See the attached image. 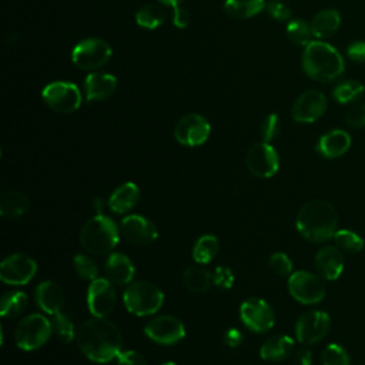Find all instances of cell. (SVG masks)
<instances>
[{"label":"cell","mask_w":365,"mask_h":365,"mask_svg":"<svg viewBox=\"0 0 365 365\" xmlns=\"http://www.w3.org/2000/svg\"><path fill=\"white\" fill-rule=\"evenodd\" d=\"M51 328H53V332L63 342H71L77 336V332H76V328H74V322H73L71 317L67 312H64V311H60V312L53 315V318H51Z\"/></svg>","instance_id":"d590c367"},{"label":"cell","mask_w":365,"mask_h":365,"mask_svg":"<svg viewBox=\"0 0 365 365\" xmlns=\"http://www.w3.org/2000/svg\"><path fill=\"white\" fill-rule=\"evenodd\" d=\"M43 101L56 113L70 114L81 106V93L78 87L67 81H53L41 91Z\"/></svg>","instance_id":"ba28073f"},{"label":"cell","mask_w":365,"mask_h":365,"mask_svg":"<svg viewBox=\"0 0 365 365\" xmlns=\"http://www.w3.org/2000/svg\"><path fill=\"white\" fill-rule=\"evenodd\" d=\"M288 291L291 297L304 304L314 305L324 299L325 297V284L318 274L309 271H295L288 278Z\"/></svg>","instance_id":"52a82bcc"},{"label":"cell","mask_w":365,"mask_h":365,"mask_svg":"<svg viewBox=\"0 0 365 365\" xmlns=\"http://www.w3.org/2000/svg\"><path fill=\"white\" fill-rule=\"evenodd\" d=\"M224 344L230 348H237L242 344V332L237 328H230L224 332Z\"/></svg>","instance_id":"bcb514c9"},{"label":"cell","mask_w":365,"mask_h":365,"mask_svg":"<svg viewBox=\"0 0 365 365\" xmlns=\"http://www.w3.org/2000/svg\"><path fill=\"white\" fill-rule=\"evenodd\" d=\"M242 324L252 332L265 334L275 324V314L271 305L262 298H248L240 307Z\"/></svg>","instance_id":"30bf717a"},{"label":"cell","mask_w":365,"mask_h":365,"mask_svg":"<svg viewBox=\"0 0 365 365\" xmlns=\"http://www.w3.org/2000/svg\"><path fill=\"white\" fill-rule=\"evenodd\" d=\"M140 200V188L137 184L127 181L118 185L108 197V208L115 214L131 211Z\"/></svg>","instance_id":"cb8c5ba5"},{"label":"cell","mask_w":365,"mask_h":365,"mask_svg":"<svg viewBox=\"0 0 365 365\" xmlns=\"http://www.w3.org/2000/svg\"><path fill=\"white\" fill-rule=\"evenodd\" d=\"M117 88V78L108 73H91L84 80V93L88 101L108 98Z\"/></svg>","instance_id":"603a6c76"},{"label":"cell","mask_w":365,"mask_h":365,"mask_svg":"<svg viewBox=\"0 0 365 365\" xmlns=\"http://www.w3.org/2000/svg\"><path fill=\"white\" fill-rule=\"evenodd\" d=\"M279 133V118L277 114H268L262 124H261V135L264 138V141L269 143L271 140H274Z\"/></svg>","instance_id":"b9f144b4"},{"label":"cell","mask_w":365,"mask_h":365,"mask_svg":"<svg viewBox=\"0 0 365 365\" xmlns=\"http://www.w3.org/2000/svg\"><path fill=\"white\" fill-rule=\"evenodd\" d=\"M312 36L318 40L331 37L341 26L339 11L335 9H325L318 11L311 20Z\"/></svg>","instance_id":"484cf974"},{"label":"cell","mask_w":365,"mask_h":365,"mask_svg":"<svg viewBox=\"0 0 365 365\" xmlns=\"http://www.w3.org/2000/svg\"><path fill=\"white\" fill-rule=\"evenodd\" d=\"M346 56L355 63H365V41L356 40L346 47Z\"/></svg>","instance_id":"f6af8a7d"},{"label":"cell","mask_w":365,"mask_h":365,"mask_svg":"<svg viewBox=\"0 0 365 365\" xmlns=\"http://www.w3.org/2000/svg\"><path fill=\"white\" fill-rule=\"evenodd\" d=\"M250 365H255V364H250Z\"/></svg>","instance_id":"816d5d0a"},{"label":"cell","mask_w":365,"mask_h":365,"mask_svg":"<svg viewBox=\"0 0 365 365\" xmlns=\"http://www.w3.org/2000/svg\"><path fill=\"white\" fill-rule=\"evenodd\" d=\"M120 228L104 214L88 218L80 230L81 247L93 255H103L115 248L120 241Z\"/></svg>","instance_id":"277c9868"},{"label":"cell","mask_w":365,"mask_h":365,"mask_svg":"<svg viewBox=\"0 0 365 365\" xmlns=\"http://www.w3.org/2000/svg\"><path fill=\"white\" fill-rule=\"evenodd\" d=\"M34 299L41 312L54 315L63 311L64 291L54 281H43L37 285L34 291Z\"/></svg>","instance_id":"44dd1931"},{"label":"cell","mask_w":365,"mask_h":365,"mask_svg":"<svg viewBox=\"0 0 365 365\" xmlns=\"http://www.w3.org/2000/svg\"><path fill=\"white\" fill-rule=\"evenodd\" d=\"M161 4H165V6H168V7H173V9H175V7H178L184 0H158Z\"/></svg>","instance_id":"681fc988"},{"label":"cell","mask_w":365,"mask_h":365,"mask_svg":"<svg viewBox=\"0 0 365 365\" xmlns=\"http://www.w3.org/2000/svg\"><path fill=\"white\" fill-rule=\"evenodd\" d=\"M322 365H349L348 352L338 344H328L321 355Z\"/></svg>","instance_id":"74e56055"},{"label":"cell","mask_w":365,"mask_h":365,"mask_svg":"<svg viewBox=\"0 0 365 365\" xmlns=\"http://www.w3.org/2000/svg\"><path fill=\"white\" fill-rule=\"evenodd\" d=\"M234 281H235V275L230 267H225V265L215 267L212 272V282L215 287L221 289H230L232 288Z\"/></svg>","instance_id":"ab89813d"},{"label":"cell","mask_w":365,"mask_h":365,"mask_svg":"<svg viewBox=\"0 0 365 365\" xmlns=\"http://www.w3.org/2000/svg\"><path fill=\"white\" fill-rule=\"evenodd\" d=\"M117 365H147L145 358L133 349L121 351L117 356Z\"/></svg>","instance_id":"ee69618b"},{"label":"cell","mask_w":365,"mask_h":365,"mask_svg":"<svg viewBox=\"0 0 365 365\" xmlns=\"http://www.w3.org/2000/svg\"><path fill=\"white\" fill-rule=\"evenodd\" d=\"M51 334V319L43 314H30L19 322L14 341L21 351H36L50 339Z\"/></svg>","instance_id":"8992f818"},{"label":"cell","mask_w":365,"mask_h":365,"mask_svg":"<svg viewBox=\"0 0 365 365\" xmlns=\"http://www.w3.org/2000/svg\"><path fill=\"white\" fill-rule=\"evenodd\" d=\"M161 365H177L175 362H164V364H161Z\"/></svg>","instance_id":"f907efd6"},{"label":"cell","mask_w":365,"mask_h":365,"mask_svg":"<svg viewBox=\"0 0 365 365\" xmlns=\"http://www.w3.org/2000/svg\"><path fill=\"white\" fill-rule=\"evenodd\" d=\"M365 91V86L356 80H345L335 86L332 91V97L341 103L348 104L356 101Z\"/></svg>","instance_id":"1f68e13d"},{"label":"cell","mask_w":365,"mask_h":365,"mask_svg":"<svg viewBox=\"0 0 365 365\" xmlns=\"http://www.w3.org/2000/svg\"><path fill=\"white\" fill-rule=\"evenodd\" d=\"M27 307V295L23 291H9L1 297L0 314L3 318H14Z\"/></svg>","instance_id":"4dcf8cb0"},{"label":"cell","mask_w":365,"mask_h":365,"mask_svg":"<svg viewBox=\"0 0 365 365\" xmlns=\"http://www.w3.org/2000/svg\"><path fill=\"white\" fill-rule=\"evenodd\" d=\"M336 225V210L325 200H311L305 202L295 218V227L299 235L314 244H321L334 238Z\"/></svg>","instance_id":"7a4b0ae2"},{"label":"cell","mask_w":365,"mask_h":365,"mask_svg":"<svg viewBox=\"0 0 365 365\" xmlns=\"http://www.w3.org/2000/svg\"><path fill=\"white\" fill-rule=\"evenodd\" d=\"M37 272V262L27 254H11L0 264V279L7 285H24Z\"/></svg>","instance_id":"5bb4252c"},{"label":"cell","mask_w":365,"mask_h":365,"mask_svg":"<svg viewBox=\"0 0 365 365\" xmlns=\"http://www.w3.org/2000/svg\"><path fill=\"white\" fill-rule=\"evenodd\" d=\"M334 241L341 251L348 254H356L362 251L365 245L364 238L351 230H336V232L334 234Z\"/></svg>","instance_id":"836d02e7"},{"label":"cell","mask_w":365,"mask_h":365,"mask_svg":"<svg viewBox=\"0 0 365 365\" xmlns=\"http://www.w3.org/2000/svg\"><path fill=\"white\" fill-rule=\"evenodd\" d=\"M294 339L288 335H275L268 338L259 348V356L264 361L279 362L294 354Z\"/></svg>","instance_id":"d4e9b609"},{"label":"cell","mask_w":365,"mask_h":365,"mask_svg":"<svg viewBox=\"0 0 365 365\" xmlns=\"http://www.w3.org/2000/svg\"><path fill=\"white\" fill-rule=\"evenodd\" d=\"M144 334L155 344L174 345L185 336V327L177 317L158 315L144 325Z\"/></svg>","instance_id":"4fadbf2b"},{"label":"cell","mask_w":365,"mask_h":365,"mask_svg":"<svg viewBox=\"0 0 365 365\" xmlns=\"http://www.w3.org/2000/svg\"><path fill=\"white\" fill-rule=\"evenodd\" d=\"M345 121L354 128H365V103L354 104L346 111Z\"/></svg>","instance_id":"60d3db41"},{"label":"cell","mask_w":365,"mask_h":365,"mask_svg":"<svg viewBox=\"0 0 365 365\" xmlns=\"http://www.w3.org/2000/svg\"><path fill=\"white\" fill-rule=\"evenodd\" d=\"M164 19H165V13L157 4H145L135 14V23L140 27L148 29V30H153L161 26L164 23Z\"/></svg>","instance_id":"d6a6232c"},{"label":"cell","mask_w":365,"mask_h":365,"mask_svg":"<svg viewBox=\"0 0 365 365\" xmlns=\"http://www.w3.org/2000/svg\"><path fill=\"white\" fill-rule=\"evenodd\" d=\"M120 231L127 241L135 245L153 244L158 237L155 224L147 217L138 214H130L124 217L120 224Z\"/></svg>","instance_id":"ac0fdd59"},{"label":"cell","mask_w":365,"mask_h":365,"mask_svg":"<svg viewBox=\"0 0 365 365\" xmlns=\"http://www.w3.org/2000/svg\"><path fill=\"white\" fill-rule=\"evenodd\" d=\"M76 339L84 356L96 364L111 362L123 348V336L118 327L100 317L84 321L77 331Z\"/></svg>","instance_id":"6da1fadb"},{"label":"cell","mask_w":365,"mask_h":365,"mask_svg":"<svg viewBox=\"0 0 365 365\" xmlns=\"http://www.w3.org/2000/svg\"><path fill=\"white\" fill-rule=\"evenodd\" d=\"M265 9V0H225L224 10L232 19H250Z\"/></svg>","instance_id":"f1b7e54d"},{"label":"cell","mask_w":365,"mask_h":365,"mask_svg":"<svg viewBox=\"0 0 365 365\" xmlns=\"http://www.w3.org/2000/svg\"><path fill=\"white\" fill-rule=\"evenodd\" d=\"M327 97L318 90H307L298 96L292 106V118L297 123H314L324 115Z\"/></svg>","instance_id":"e0dca14e"},{"label":"cell","mask_w":365,"mask_h":365,"mask_svg":"<svg viewBox=\"0 0 365 365\" xmlns=\"http://www.w3.org/2000/svg\"><path fill=\"white\" fill-rule=\"evenodd\" d=\"M117 295L114 284L107 278H97L90 282L87 289V308L93 317L106 318L115 307Z\"/></svg>","instance_id":"2e32d148"},{"label":"cell","mask_w":365,"mask_h":365,"mask_svg":"<svg viewBox=\"0 0 365 365\" xmlns=\"http://www.w3.org/2000/svg\"><path fill=\"white\" fill-rule=\"evenodd\" d=\"M211 133L208 120L200 114H187L178 120L174 128L175 140L185 147H198L204 144Z\"/></svg>","instance_id":"9a60e30c"},{"label":"cell","mask_w":365,"mask_h":365,"mask_svg":"<svg viewBox=\"0 0 365 365\" xmlns=\"http://www.w3.org/2000/svg\"><path fill=\"white\" fill-rule=\"evenodd\" d=\"M111 57V47L101 38H86L77 43L71 51V61L81 70H96Z\"/></svg>","instance_id":"9c48e42d"},{"label":"cell","mask_w":365,"mask_h":365,"mask_svg":"<svg viewBox=\"0 0 365 365\" xmlns=\"http://www.w3.org/2000/svg\"><path fill=\"white\" fill-rule=\"evenodd\" d=\"M301 64L308 77L321 83L336 80L345 70L339 51L322 40H312L304 47Z\"/></svg>","instance_id":"3957f363"},{"label":"cell","mask_w":365,"mask_h":365,"mask_svg":"<svg viewBox=\"0 0 365 365\" xmlns=\"http://www.w3.org/2000/svg\"><path fill=\"white\" fill-rule=\"evenodd\" d=\"M317 274L327 281H335L344 271L345 259L342 251L335 245L322 247L314 259Z\"/></svg>","instance_id":"d6986e66"},{"label":"cell","mask_w":365,"mask_h":365,"mask_svg":"<svg viewBox=\"0 0 365 365\" xmlns=\"http://www.w3.org/2000/svg\"><path fill=\"white\" fill-rule=\"evenodd\" d=\"M123 302L127 311L137 317L155 314L164 302V292L148 281H133L123 292Z\"/></svg>","instance_id":"5b68a950"},{"label":"cell","mask_w":365,"mask_h":365,"mask_svg":"<svg viewBox=\"0 0 365 365\" xmlns=\"http://www.w3.org/2000/svg\"><path fill=\"white\" fill-rule=\"evenodd\" d=\"M104 274L115 285H128L133 282L135 268L133 261L121 252H111L104 262Z\"/></svg>","instance_id":"ffe728a7"},{"label":"cell","mask_w":365,"mask_h":365,"mask_svg":"<svg viewBox=\"0 0 365 365\" xmlns=\"http://www.w3.org/2000/svg\"><path fill=\"white\" fill-rule=\"evenodd\" d=\"M30 201L27 195L19 190H9L0 198V215L7 220L19 218L29 211Z\"/></svg>","instance_id":"4316f807"},{"label":"cell","mask_w":365,"mask_h":365,"mask_svg":"<svg viewBox=\"0 0 365 365\" xmlns=\"http://www.w3.org/2000/svg\"><path fill=\"white\" fill-rule=\"evenodd\" d=\"M268 265L269 268L278 274V275H291L292 274V261L289 259V257L285 252H274L271 254L269 259H268Z\"/></svg>","instance_id":"f35d334b"},{"label":"cell","mask_w":365,"mask_h":365,"mask_svg":"<svg viewBox=\"0 0 365 365\" xmlns=\"http://www.w3.org/2000/svg\"><path fill=\"white\" fill-rule=\"evenodd\" d=\"M294 365H311L312 364V352L308 348H298L292 354Z\"/></svg>","instance_id":"7dc6e473"},{"label":"cell","mask_w":365,"mask_h":365,"mask_svg":"<svg viewBox=\"0 0 365 365\" xmlns=\"http://www.w3.org/2000/svg\"><path fill=\"white\" fill-rule=\"evenodd\" d=\"M73 265L80 278L87 279L90 282L98 278L100 269H98L97 262L91 257H88L86 254H76L73 258Z\"/></svg>","instance_id":"8d00e7d4"},{"label":"cell","mask_w":365,"mask_h":365,"mask_svg":"<svg viewBox=\"0 0 365 365\" xmlns=\"http://www.w3.org/2000/svg\"><path fill=\"white\" fill-rule=\"evenodd\" d=\"M218 248V238L212 234H204L192 247V258L197 264H208L217 257Z\"/></svg>","instance_id":"f546056e"},{"label":"cell","mask_w":365,"mask_h":365,"mask_svg":"<svg viewBox=\"0 0 365 365\" xmlns=\"http://www.w3.org/2000/svg\"><path fill=\"white\" fill-rule=\"evenodd\" d=\"M265 10L269 17H272L274 20H278V21H287L291 17L289 7L277 0H272L268 4H265Z\"/></svg>","instance_id":"7bdbcfd3"},{"label":"cell","mask_w":365,"mask_h":365,"mask_svg":"<svg viewBox=\"0 0 365 365\" xmlns=\"http://www.w3.org/2000/svg\"><path fill=\"white\" fill-rule=\"evenodd\" d=\"M285 33H287L288 40L295 46H304L305 47L308 43L312 41L311 40V37H312L311 26L307 21L301 20V19H295V20L288 21Z\"/></svg>","instance_id":"e575fe53"},{"label":"cell","mask_w":365,"mask_h":365,"mask_svg":"<svg viewBox=\"0 0 365 365\" xmlns=\"http://www.w3.org/2000/svg\"><path fill=\"white\" fill-rule=\"evenodd\" d=\"M331 328V318L324 311H308L299 315L295 322V336L302 345H312L322 341Z\"/></svg>","instance_id":"7c38bea8"},{"label":"cell","mask_w":365,"mask_h":365,"mask_svg":"<svg viewBox=\"0 0 365 365\" xmlns=\"http://www.w3.org/2000/svg\"><path fill=\"white\" fill-rule=\"evenodd\" d=\"M173 23L175 27L178 29H184L187 24H188V20H190V16H188V11L184 10L181 6L173 9Z\"/></svg>","instance_id":"c3c4849f"},{"label":"cell","mask_w":365,"mask_h":365,"mask_svg":"<svg viewBox=\"0 0 365 365\" xmlns=\"http://www.w3.org/2000/svg\"><path fill=\"white\" fill-rule=\"evenodd\" d=\"M245 164L255 177L271 178L278 173L279 155L269 143L261 141L250 147L245 155Z\"/></svg>","instance_id":"8fae6325"},{"label":"cell","mask_w":365,"mask_h":365,"mask_svg":"<svg viewBox=\"0 0 365 365\" xmlns=\"http://www.w3.org/2000/svg\"><path fill=\"white\" fill-rule=\"evenodd\" d=\"M351 147V135L341 128L322 134L317 143V151L325 158H338Z\"/></svg>","instance_id":"7402d4cb"},{"label":"cell","mask_w":365,"mask_h":365,"mask_svg":"<svg viewBox=\"0 0 365 365\" xmlns=\"http://www.w3.org/2000/svg\"><path fill=\"white\" fill-rule=\"evenodd\" d=\"M182 284L190 292H207L212 282V274L201 267H188L182 274Z\"/></svg>","instance_id":"83f0119b"}]
</instances>
